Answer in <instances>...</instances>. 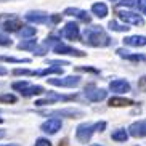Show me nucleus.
I'll return each mask as SVG.
<instances>
[{
  "label": "nucleus",
  "mask_w": 146,
  "mask_h": 146,
  "mask_svg": "<svg viewBox=\"0 0 146 146\" xmlns=\"http://www.w3.org/2000/svg\"><path fill=\"white\" fill-rule=\"evenodd\" d=\"M116 53L120 56V58H124V60H129V61H143V60H145V55L130 53L129 50H125V48H117Z\"/></svg>",
  "instance_id": "aec40b11"
},
{
  "label": "nucleus",
  "mask_w": 146,
  "mask_h": 146,
  "mask_svg": "<svg viewBox=\"0 0 146 146\" xmlns=\"http://www.w3.org/2000/svg\"><path fill=\"white\" fill-rule=\"evenodd\" d=\"M108 27L111 31H114V32H127V31L130 29L127 24H120V23H117L116 19H111V21L108 23Z\"/></svg>",
  "instance_id": "a878e982"
},
{
  "label": "nucleus",
  "mask_w": 146,
  "mask_h": 146,
  "mask_svg": "<svg viewBox=\"0 0 146 146\" xmlns=\"http://www.w3.org/2000/svg\"><path fill=\"white\" fill-rule=\"evenodd\" d=\"M24 19L32 24H48L50 23V15L40 10H31L24 15Z\"/></svg>",
  "instance_id": "9d476101"
},
{
  "label": "nucleus",
  "mask_w": 146,
  "mask_h": 146,
  "mask_svg": "<svg viewBox=\"0 0 146 146\" xmlns=\"http://www.w3.org/2000/svg\"><path fill=\"white\" fill-rule=\"evenodd\" d=\"M138 3H140V0H120L117 2V8L119 7H127V8H138Z\"/></svg>",
  "instance_id": "c85d7f7f"
},
{
  "label": "nucleus",
  "mask_w": 146,
  "mask_h": 146,
  "mask_svg": "<svg viewBox=\"0 0 146 146\" xmlns=\"http://www.w3.org/2000/svg\"><path fill=\"white\" fill-rule=\"evenodd\" d=\"M133 104H135L133 100L122 98V96H112L108 101V106H111V108H125V106H133Z\"/></svg>",
  "instance_id": "f3484780"
},
{
  "label": "nucleus",
  "mask_w": 146,
  "mask_h": 146,
  "mask_svg": "<svg viewBox=\"0 0 146 146\" xmlns=\"http://www.w3.org/2000/svg\"><path fill=\"white\" fill-rule=\"evenodd\" d=\"M5 135H7V132H5L3 129H0V140H2V138H5Z\"/></svg>",
  "instance_id": "ea45409f"
},
{
  "label": "nucleus",
  "mask_w": 146,
  "mask_h": 146,
  "mask_svg": "<svg viewBox=\"0 0 146 146\" xmlns=\"http://www.w3.org/2000/svg\"><path fill=\"white\" fill-rule=\"evenodd\" d=\"M0 63H13V64H29L31 60L29 58H15V56H7V55H0Z\"/></svg>",
  "instance_id": "4be33fe9"
},
{
  "label": "nucleus",
  "mask_w": 146,
  "mask_h": 146,
  "mask_svg": "<svg viewBox=\"0 0 146 146\" xmlns=\"http://www.w3.org/2000/svg\"><path fill=\"white\" fill-rule=\"evenodd\" d=\"M7 74H8L7 68H3V66H0V76H7Z\"/></svg>",
  "instance_id": "58836bf2"
},
{
  "label": "nucleus",
  "mask_w": 146,
  "mask_h": 146,
  "mask_svg": "<svg viewBox=\"0 0 146 146\" xmlns=\"http://www.w3.org/2000/svg\"><path fill=\"white\" fill-rule=\"evenodd\" d=\"M127 130H129V135H132L133 138H143V137H146V119L137 120V122L130 124V127Z\"/></svg>",
  "instance_id": "ddd939ff"
},
{
  "label": "nucleus",
  "mask_w": 146,
  "mask_h": 146,
  "mask_svg": "<svg viewBox=\"0 0 146 146\" xmlns=\"http://www.w3.org/2000/svg\"><path fill=\"white\" fill-rule=\"evenodd\" d=\"M145 15H146V13H145Z\"/></svg>",
  "instance_id": "de8ad7c7"
},
{
  "label": "nucleus",
  "mask_w": 146,
  "mask_h": 146,
  "mask_svg": "<svg viewBox=\"0 0 146 146\" xmlns=\"http://www.w3.org/2000/svg\"><path fill=\"white\" fill-rule=\"evenodd\" d=\"M109 90L114 93H127L130 92V84L125 79H114L109 82Z\"/></svg>",
  "instance_id": "2eb2a0df"
},
{
  "label": "nucleus",
  "mask_w": 146,
  "mask_h": 146,
  "mask_svg": "<svg viewBox=\"0 0 146 146\" xmlns=\"http://www.w3.org/2000/svg\"><path fill=\"white\" fill-rule=\"evenodd\" d=\"M47 64L63 68V66H69V61H64V60H47Z\"/></svg>",
  "instance_id": "2f4dec72"
},
{
  "label": "nucleus",
  "mask_w": 146,
  "mask_h": 146,
  "mask_svg": "<svg viewBox=\"0 0 146 146\" xmlns=\"http://www.w3.org/2000/svg\"><path fill=\"white\" fill-rule=\"evenodd\" d=\"M40 116H48V117H69V119H79L84 117V111L74 109V108H64V109H55V111H37Z\"/></svg>",
  "instance_id": "20e7f679"
},
{
  "label": "nucleus",
  "mask_w": 146,
  "mask_h": 146,
  "mask_svg": "<svg viewBox=\"0 0 146 146\" xmlns=\"http://www.w3.org/2000/svg\"><path fill=\"white\" fill-rule=\"evenodd\" d=\"M18 35L19 37H23V39H26V40H29V39H34L35 35H37V29L35 27H32V26H24L19 32H18Z\"/></svg>",
  "instance_id": "b1692460"
},
{
  "label": "nucleus",
  "mask_w": 146,
  "mask_h": 146,
  "mask_svg": "<svg viewBox=\"0 0 146 146\" xmlns=\"http://www.w3.org/2000/svg\"><path fill=\"white\" fill-rule=\"evenodd\" d=\"M34 146H52V141H50V140H48V138H37V140H35V145Z\"/></svg>",
  "instance_id": "c9c22d12"
},
{
  "label": "nucleus",
  "mask_w": 146,
  "mask_h": 146,
  "mask_svg": "<svg viewBox=\"0 0 146 146\" xmlns=\"http://www.w3.org/2000/svg\"><path fill=\"white\" fill-rule=\"evenodd\" d=\"M53 52L58 53V55H68V56H76V58H84L87 55L84 50H79V48H74V47H69L66 43H58L55 48H53Z\"/></svg>",
  "instance_id": "9b49d317"
},
{
  "label": "nucleus",
  "mask_w": 146,
  "mask_h": 146,
  "mask_svg": "<svg viewBox=\"0 0 146 146\" xmlns=\"http://www.w3.org/2000/svg\"><path fill=\"white\" fill-rule=\"evenodd\" d=\"M84 96H85L88 101H92V103H100V101L106 100L108 92L104 90V88H98L95 84H88V85H85V88H84Z\"/></svg>",
  "instance_id": "423d86ee"
},
{
  "label": "nucleus",
  "mask_w": 146,
  "mask_h": 146,
  "mask_svg": "<svg viewBox=\"0 0 146 146\" xmlns=\"http://www.w3.org/2000/svg\"><path fill=\"white\" fill-rule=\"evenodd\" d=\"M137 87L140 92H146V76H141L137 82Z\"/></svg>",
  "instance_id": "f704fd0d"
},
{
  "label": "nucleus",
  "mask_w": 146,
  "mask_h": 146,
  "mask_svg": "<svg viewBox=\"0 0 146 146\" xmlns=\"http://www.w3.org/2000/svg\"><path fill=\"white\" fill-rule=\"evenodd\" d=\"M117 15H119V19L124 21L125 24H132V26H143L145 24L141 15H138L137 11H132V10H117Z\"/></svg>",
  "instance_id": "6e6552de"
},
{
  "label": "nucleus",
  "mask_w": 146,
  "mask_h": 146,
  "mask_svg": "<svg viewBox=\"0 0 146 146\" xmlns=\"http://www.w3.org/2000/svg\"><path fill=\"white\" fill-rule=\"evenodd\" d=\"M21 96H24V98H29V96H35V95H42L45 93V88H43L42 85H27L26 88H23L21 92Z\"/></svg>",
  "instance_id": "6ab92c4d"
},
{
  "label": "nucleus",
  "mask_w": 146,
  "mask_h": 146,
  "mask_svg": "<svg viewBox=\"0 0 146 146\" xmlns=\"http://www.w3.org/2000/svg\"><path fill=\"white\" fill-rule=\"evenodd\" d=\"M111 2H117V0H111Z\"/></svg>",
  "instance_id": "49530a36"
},
{
  "label": "nucleus",
  "mask_w": 146,
  "mask_h": 146,
  "mask_svg": "<svg viewBox=\"0 0 146 146\" xmlns=\"http://www.w3.org/2000/svg\"><path fill=\"white\" fill-rule=\"evenodd\" d=\"M90 146H101V145H98V143H95V145H90Z\"/></svg>",
  "instance_id": "c03bdc74"
},
{
  "label": "nucleus",
  "mask_w": 146,
  "mask_h": 146,
  "mask_svg": "<svg viewBox=\"0 0 146 146\" xmlns=\"http://www.w3.org/2000/svg\"><path fill=\"white\" fill-rule=\"evenodd\" d=\"M104 129H106V122L104 120H100V122H95V124H87L85 122V124L77 125L76 138H77L79 143H88L95 132H103Z\"/></svg>",
  "instance_id": "f03ea898"
},
{
  "label": "nucleus",
  "mask_w": 146,
  "mask_h": 146,
  "mask_svg": "<svg viewBox=\"0 0 146 146\" xmlns=\"http://www.w3.org/2000/svg\"><path fill=\"white\" fill-rule=\"evenodd\" d=\"M0 47H11V40H10V37L0 34Z\"/></svg>",
  "instance_id": "e433bc0d"
},
{
  "label": "nucleus",
  "mask_w": 146,
  "mask_h": 146,
  "mask_svg": "<svg viewBox=\"0 0 146 146\" xmlns=\"http://www.w3.org/2000/svg\"><path fill=\"white\" fill-rule=\"evenodd\" d=\"M0 146H16V145H10L8 143V145H0Z\"/></svg>",
  "instance_id": "a19ab883"
},
{
  "label": "nucleus",
  "mask_w": 146,
  "mask_h": 146,
  "mask_svg": "<svg viewBox=\"0 0 146 146\" xmlns=\"http://www.w3.org/2000/svg\"><path fill=\"white\" fill-rule=\"evenodd\" d=\"M47 82L50 85H55V87H68V88H74L80 84V77L79 76H64V77H58V79H53V77H48Z\"/></svg>",
  "instance_id": "1a4fd4ad"
},
{
  "label": "nucleus",
  "mask_w": 146,
  "mask_h": 146,
  "mask_svg": "<svg viewBox=\"0 0 146 146\" xmlns=\"http://www.w3.org/2000/svg\"><path fill=\"white\" fill-rule=\"evenodd\" d=\"M23 21L16 15H0V29L5 32H19L23 29Z\"/></svg>",
  "instance_id": "7ed1b4c3"
},
{
  "label": "nucleus",
  "mask_w": 146,
  "mask_h": 146,
  "mask_svg": "<svg viewBox=\"0 0 146 146\" xmlns=\"http://www.w3.org/2000/svg\"><path fill=\"white\" fill-rule=\"evenodd\" d=\"M37 47H39V45H37V40L35 39L23 40L21 43H18V50H29V52H34Z\"/></svg>",
  "instance_id": "393cba45"
},
{
  "label": "nucleus",
  "mask_w": 146,
  "mask_h": 146,
  "mask_svg": "<svg viewBox=\"0 0 146 146\" xmlns=\"http://www.w3.org/2000/svg\"><path fill=\"white\" fill-rule=\"evenodd\" d=\"M76 71H79V72L100 74V69H96V68H92V66H76Z\"/></svg>",
  "instance_id": "c756f323"
},
{
  "label": "nucleus",
  "mask_w": 146,
  "mask_h": 146,
  "mask_svg": "<svg viewBox=\"0 0 146 146\" xmlns=\"http://www.w3.org/2000/svg\"><path fill=\"white\" fill-rule=\"evenodd\" d=\"M27 85H29V82L27 80H18V82H13V84H11V88L16 90V92H21L23 88H26Z\"/></svg>",
  "instance_id": "7c9ffc66"
},
{
  "label": "nucleus",
  "mask_w": 146,
  "mask_h": 146,
  "mask_svg": "<svg viewBox=\"0 0 146 146\" xmlns=\"http://www.w3.org/2000/svg\"><path fill=\"white\" fill-rule=\"evenodd\" d=\"M80 42L95 48H106L109 45H112L114 40L111 39V35L108 34L101 26H90V27H85Z\"/></svg>",
  "instance_id": "f257e3e1"
},
{
  "label": "nucleus",
  "mask_w": 146,
  "mask_h": 146,
  "mask_svg": "<svg viewBox=\"0 0 146 146\" xmlns=\"http://www.w3.org/2000/svg\"><path fill=\"white\" fill-rule=\"evenodd\" d=\"M111 138L114 140V141L117 143H125L127 140H129V130H125V129H117L112 132Z\"/></svg>",
  "instance_id": "5701e85b"
},
{
  "label": "nucleus",
  "mask_w": 146,
  "mask_h": 146,
  "mask_svg": "<svg viewBox=\"0 0 146 146\" xmlns=\"http://www.w3.org/2000/svg\"><path fill=\"white\" fill-rule=\"evenodd\" d=\"M92 13L95 15L96 18H106L108 16V7L106 3H103V2H95L93 5H92Z\"/></svg>",
  "instance_id": "412c9836"
},
{
  "label": "nucleus",
  "mask_w": 146,
  "mask_h": 146,
  "mask_svg": "<svg viewBox=\"0 0 146 146\" xmlns=\"http://www.w3.org/2000/svg\"><path fill=\"white\" fill-rule=\"evenodd\" d=\"M18 101V98H16V95H13V93H0V103L2 104H15Z\"/></svg>",
  "instance_id": "bb28decb"
},
{
  "label": "nucleus",
  "mask_w": 146,
  "mask_h": 146,
  "mask_svg": "<svg viewBox=\"0 0 146 146\" xmlns=\"http://www.w3.org/2000/svg\"><path fill=\"white\" fill-rule=\"evenodd\" d=\"M45 53H48V48L45 47V45H42V47H37L34 50V55H37V56H43Z\"/></svg>",
  "instance_id": "4c0bfd02"
},
{
  "label": "nucleus",
  "mask_w": 146,
  "mask_h": 146,
  "mask_svg": "<svg viewBox=\"0 0 146 146\" xmlns=\"http://www.w3.org/2000/svg\"><path fill=\"white\" fill-rule=\"evenodd\" d=\"M63 15H66V16H74V18H77L79 21L87 23V24L92 21L90 15L87 13L85 10H80V8H72V7H69V8L64 10V13H63Z\"/></svg>",
  "instance_id": "4468645a"
},
{
  "label": "nucleus",
  "mask_w": 146,
  "mask_h": 146,
  "mask_svg": "<svg viewBox=\"0 0 146 146\" xmlns=\"http://www.w3.org/2000/svg\"><path fill=\"white\" fill-rule=\"evenodd\" d=\"M143 61H145V63H146V55H145V60H143Z\"/></svg>",
  "instance_id": "a18cd8bd"
},
{
  "label": "nucleus",
  "mask_w": 146,
  "mask_h": 146,
  "mask_svg": "<svg viewBox=\"0 0 146 146\" xmlns=\"http://www.w3.org/2000/svg\"><path fill=\"white\" fill-rule=\"evenodd\" d=\"M58 43H61V39L60 37H56L55 34H52V35H48L47 39H45V42H43V45L50 50V48H55Z\"/></svg>",
  "instance_id": "cd10ccee"
},
{
  "label": "nucleus",
  "mask_w": 146,
  "mask_h": 146,
  "mask_svg": "<svg viewBox=\"0 0 146 146\" xmlns=\"http://www.w3.org/2000/svg\"><path fill=\"white\" fill-rule=\"evenodd\" d=\"M60 35L63 39L66 40H74V42H77L80 40V27L76 21H69L64 24V27L60 31Z\"/></svg>",
  "instance_id": "0eeeda50"
},
{
  "label": "nucleus",
  "mask_w": 146,
  "mask_h": 146,
  "mask_svg": "<svg viewBox=\"0 0 146 146\" xmlns=\"http://www.w3.org/2000/svg\"><path fill=\"white\" fill-rule=\"evenodd\" d=\"M61 18H63V15H58V13H53L50 15V23H48V26H56L58 23H61Z\"/></svg>",
  "instance_id": "473e14b6"
},
{
  "label": "nucleus",
  "mask_w": 146,
  "mask_h": 146,
  "mask_svg": "<svg viewBox=\"0 0 146 146\" xmlns=\"http://www.w3.org/2000/svg\"><path fill=\"white\" fill-rule=\"evenodd\" d=\"M61 127H63L61 119L52 117V119L45 120V122L40 125V130H42L43 133H47V135H55V133H58V130H61Z\"/></svg>",
  "instance_id": "f8f14e48"
},
{
  "label": "nucleus",
  "mask_w": 146,
  "mask_h": 146,
  "mask_svg": "<svg viewBox=\"0 0 146 146\" xmlns=\"http://www.w3.org/2000/svg\"><path fill=\"white\" fill-rule=\"evenodd\" d=\"M55 74H63V68H58V66H48V68H45V69L32 71V76H39V77H48V76H55Z\"/></svg>",
  "instance_id": "a211bd4d"
},
{
  "label": "nucleus",
  "mask_w": 146,
  "mask_h": 146,
  "mask_svg": "<svg viewBox=\"0 0 146 146\" xmlns=\"http://www.w3.org/2000/svg\"><path fill=\"white\" fill-rule=\"evenodd\" d=\"M0 2H13V0H0Z\"/></svg>",
  "instance_id": "37998d69"
},
{
  "label": "nucleus",
  "mask_w": 146,
  "mask_h": 146,
  "mask_svg": "<svg viewBox=\"0 0 146 146\" xmlns=\"http://www.w3.org/2000/svg\"><path fill=\"white\" fill-rule=\"evenodd\" d=\"M124 43L127 47H146V35H129L124 39Z\"/></svg>",
  "instance_id": "dca6fc26"
},
{
  "label": "nucleus",
  "mask_w": 146,
  "mask_h": 146,
  "mask_svg": "<svg viewBox=\"0 0 146 146\" xmlns=\"http://www.w3.org/2000/svg\"><path fill=\"white\" fill-rule=\"evenodd\" d=\"M13 76H32V71H31V69L16 68V69H13Z\"/></svg>",
  "instance_id": "72a5a7b5"
},
{
  "label": "nucleus",
  "mask_w": 146,
  "mask_h": 146,
  "mask_svg": "<svg viewBox=\"0 0 146 146\" xmlns=\"http://www.w3.org/2000/svg\"><path fill=\"white\" fill-rule=\"evenodd\" d=\"M77 100V95H63V93H55V92H48L45 98L35 100V106H48L56 101H74Z\"/></svg>",
  "instance_id": "39448f33"
},
{
  "label": "nucleus",
  "mask_w": 146,
  "mask_h": 146,
  "mask_svg": "<svg viewBox=\"0 0 146 146\" xmlns=\"http://www.w3.org/2000/svg\"><path fill=\"white\" fill-rule=\"evenodd\" d=\"M0 124H3V117H0Z\"/></svg>",
  "instance_id": "79ce46f5"
}]
</instances>
